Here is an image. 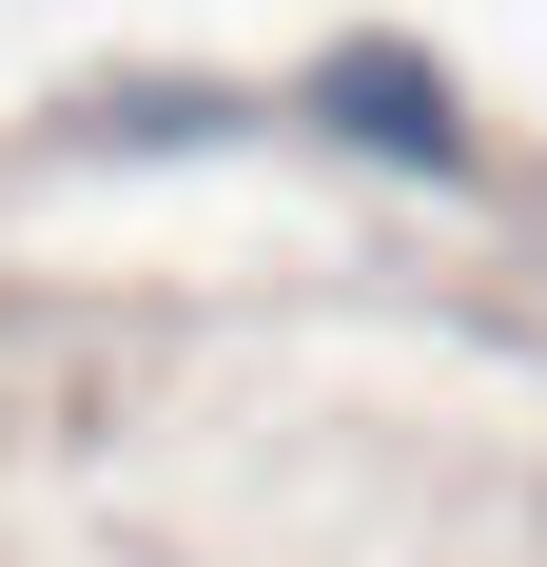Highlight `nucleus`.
<instances>
[{
  "label": "nucleus",
  "mask_w": 547,
  "mask_h": 567,
  "mask_svg": "<svg viewBox=\"0 0 547 567\" xmlns=\"http://www.w3.org/2000/svg\"><path fill=\"white\" fill-rule=\"evenodd\" d=\"M313 137H352V157H391V176H469V99H450L411 40H332L313 59Z\"/></svg>",
  "instance_id": "nucleus-1"
}]
</instances>
